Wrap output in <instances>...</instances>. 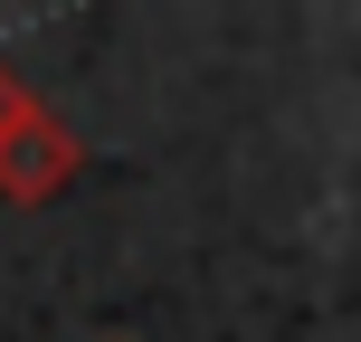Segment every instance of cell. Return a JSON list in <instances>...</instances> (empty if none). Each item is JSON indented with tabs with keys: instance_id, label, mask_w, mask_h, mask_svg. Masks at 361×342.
I'll return each instance as SVG.
<instances>
[{
	"instance_id": "obj_1",
	"label": "cell",
	"mask_w": 361,
	"mask_h": 342,
	"mask_svg": "<svg viewBox=\"0 0 361 342\" xmlns=\"http://www.w3.org/2000/svg\"><path fill=\"white\" fill-rule=\"evenodd\" d=\"M76 171H86V143H76V124L38 95V105L19 114V133L0 143V200H10V209H48Z\"/></svg>"
},
{
	"instance_id": "obj_2",
	"label": "cell",
	"mask_w": 361,
	"mask_h": 342,
	"mask_svg": "<svg viewBox=\"0 0 361 342\" xmlns=\"http://www.w3.org/2000/svg\"><path fill=\"white\" fill-rule=\"evenodd\" d=\"M29 105H38V86H29V76L10 67V57H0V143L19 133V114H29Z\"/></svg>"
}]
</instances>
